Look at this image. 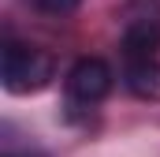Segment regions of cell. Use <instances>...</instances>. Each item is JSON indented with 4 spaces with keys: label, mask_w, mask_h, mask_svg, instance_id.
<instances>
[{
    "label": "cell",
    "mask_w": 160,
    "mask_h": 157,
    "mask_svg": "<svg viewBox=\"0 0 160 157\" xmlns=\"http://www.w3.org/2000/svg\"><path fill=\"white\" fill-rule=\"evenodd\" d=\"M0 78H4L8 94H38L52 82V56L34 45H8Z\"/></svg>",
    "instance_id": "1"
},
{
    "label": "cell",
    "mask_w": 160,
    "mask_h": 157,
    "mask_svg": "<svg viewBox=\"0 0 160 157\" xmlns=\"http://www.w3.org/2000/svg\"><path fill=\"white\" fill-rule=\"evenodd\" d=\"M67 94L82 105H97L112 94V68L101 56H82L67 71Z\"/></svg>",
    "instance_id": "2"
},
{
    "label": "cell",
    "mask_w": 160,
    "mask_h": 157,
    "mask_svg": "<svg viewBox=\"0 0 160 157\" xmlns=\"http://www.w3.org/2000/svg\"><path fill=\"white\" fill-rule=\"evenodd\" d=\"M160 49V26L153 19H134L123 30V56L127 60H149Z\"/></svg>",
    "instance_id": "3"
},
{
    "label": "cell",
    "mask_w": 160,
    "mask_h": 157,
    "mask_svg": "<svg viewBox=\"0 0 160 157\" xmlns=\"http://www.w3.org/2000/svg\"><path fill=\"white\" fill-rule=\"evenodd\" d=\"M127 90L142 101H160V60L149 56V60H127Z\"/></svg>",
    "instance_id": "4"
},
{
    "label": "cell",
    "mask_w": 160,
    "mask_h": 157,
    "mask_svg": "<svg viewBox=\"0 0 160 157\" xmlns=\"http://www.w3.org/2000/svg\"><path fill=\"white\" fill-rule=\"evenodd\" d=\"M82 0H34V8L45 11V15H71Z\"/></svg>",
    "instance_id": "5"
}]
</instances>
